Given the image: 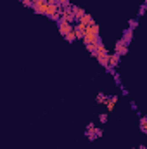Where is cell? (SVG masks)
<instances>
[{
    "label": "cell",
    "instance_id": "6da1fadb",
    "mask_svg": "<svg viewBox=\"0 0 147 149\" xmlns=\"http://www.w3.org/2000/svg\"><path fill=\"white\" fill-rule=\"evenodd\" d=\"M99 24H90V26H85V37H83V43L85 45H90V43H95L99 38H101V33H99Z\"/></svg>",
    "mask_w": 147,
    "mask_h": 149
},
{
    "label": "cell",
    "instance_id": "7a4b0ae2",
    "mask_svg": "<svg viewBox=\"0 0 147 149\" xmlns=\"http://www.w3.org/2000/svg\"><path fill=\"white\" fill-rule=\"evenodd\" d=\"M109 57H111V52L106 49V47L99 49V52H97V56H95L97 63H99L101 66H104V68H107V66H109Z\"/></svg>",
    "mask_w": 147,
    "mask_h": 149
},
{
    "label": "cell",
    "instance_id": "3957f363",
    "mask_svg": "<svg viewBox=\"0 0 147 149\" xmlns=\"http://www.w3.org/2000/svg\"><path fill=\"white\" fill-rule=\"evenodd\" d=\"M57 30H59V33L62 35V37H66V35H69V33H73L74 31V24L71 23H68V21H64L62 17L57 21Z\"/></svg>",
    "mask_w": 147,
    "mask_h": 149
},
{
    "label": "cell",
    "instance_id": "277c9868",
    "mask_svg": "<svg viewBox=\"0 0 147 149\" xmlns=\"http://www.w3.org/2000/svg\"><path fill=\"white\" fill-rule=\"evenodd\" d=\"M61 14H62V19H64V21H68V23H71V24H76V23H78V21H76V16H74V12H73V5L64 7Z\"/></svg>",
    "mask_w": 147,
    "mask_h": 149
},
{
    "label": "cell",
    "instance_id": "5b68a950",
    "mask_svg": "<svg viewBox=\"0 0 147 149\" xmlns=\"http://www.w3.org/2000/svg\"><path fill=\"white\" fill-rule=\"evenodd\" d=\"M112 52H116V54H119L121 57H125V56L128 54V45H126V43L119 38V40L114 43V50H112Z\"/></svg>",
    "mask_w": 147,
    "mask_h": 149
},
{
    "label": "cell",
    "instance_id": "8992f818",
    "mask_svg": "<svg viewBox=\"0 0 147 149\" xmlns=\"http://www.w3.org/2000/svg\"><path fill=\"white\" fill-rule=\"evenodd\" d=\"M95 128H97V125L94 123V121H90L88 125H87V128H85V137L88 139V141H95V139H99L97 137V134H95Z\"/></svg>",
    "mask_w": 147,
    "mask_h": 149
},
{
    "label": "cell",
    "instance_id": "52a82bcc",
    "mask_svg": "<svg viewBox=\"0 0 147 149\" xmlns=\"http://www.w3.org/2000/svg\"><path fill=\"white\" fill-rule=\"evenodd\" d=\"M47 7H49L47 0H45V2H40V3H35V5H33V12H35V14L45 16V14H47Z\"/></svg>",
    "mask_w": 147,
    "mask_h": 149
},
{
    "label": "cell",
    "instance_id": "ba28073f",
    "mask_svg": "<svg viewBox=\"0 0 147 149\" xmlns=\"http://www.w3.org/2000/svg\"><path fill=\"white\" fill-rule=\"evenodd\" d=\"M121 40L126 43V45H130L132 43V40H133V30H130V28H126V30H123V35H121Z\"/></svg>",
    "mask_w": 147,
    "mask_h": 149
},
{
    "label": "cell",
    "instance_id": "9c48e42d",
    "mask_svg": "<svg viewBox=\"0 0 147 149\" xmlns=\"http://www.w3.org/2000/svg\"><path fill=\"white\" fill-rule=\"evenodd\" d=\"M74 33H76V38L78 40H83V37H85V24L76 23L74 24Z\"/></svg>",
    "mask_w": 147,
    "mask_h": 149
},
{
    "label": "cell",
    "instance_id": "30bf717a",
    "mask_svg": "<svg viewBox=\"0 0 147 149\" xmlns=\"http://www.w3.org/2000/svg\"><path fill=\"white\" fill-rule=\"evenodd\" d=\"M116 102H118V95H109V99H107V102H106L104 106H106V109L111 113L116 108Z\"/></svg>",
    "mask_w": 147,
    "mask_h": 149
},
{
    "label": "cell",
    "instance_id": "8fae6325",
    "mask_svg": "<svg viewBox=\"0 0 147 149\" xmlns=\"http://www.w3.org/2000/svg\"><path fill=\"white\" fill-rule=\"evenodd\" d=\"M119 63H121V56H119V54H116V52H112V54H111V57H109V66H111V68H116Z\"/></svg>",
    "mask_w": 147,
    "mask_h": 149
},
{
    "label": "cell",
    "instance_id": "7c38bea8",
    "mask_svg": "<svg viewBox=\"0 0 147 149\" xmlns=\"http://www.w3.org/2000/svg\"><path fill=\"white\" fill-rule=\"evenodd\" d=\"M73 12H74V16H76V21H78V23H80V21L83 19V16L87 14V12H85L81 7H78V5H73Z\"/></svg>",
    "mask_w": 147,
    "mask_h": 149
},
{
    "label": "cell",
    "instance_id": "4fadbf2b",
    "mask_svg": "<svg viewBox=\"0 0 147 149\" xmlns=\"http://www.w3.org/2000/svg\"><path fill=\"white\" fill-rule=\"evenodd\" d=\"M139 128L142 134H147V116H140L139 120Z\"/></svg>",
    "mask_w": 147,
    "mask_h": 149
},
{
    "label": "cell",
    "instance_id": "5bb4252c",
    "mask_svg": "<svg viewBox=\"0 0 147 149\" xmlns=\"http://www.w3.org/2000/svg\"><path fill=\"white\" fill-rule=\"evenodd\" d=\"M80 23H81V24H85V26H90V24H95V19H94L90 14H85V16H83V19H81Z\"/></svg>",
    "mask_w": 147,
    "mask_h": 149
},
{
    "label": "cell",
    "instance_id": "9a60e30c",
    "mask_svg": "<svg viewBox=\"0 0 147 149\" xmlns=\"http://www.w3.org/2000/svg\"><path fill=\"white\" fill-rule=\"evenodd\" d=\"M107 99H109V95H107V94H104V92H99V94H97V97H95L97 104H106V102H107Z\"/></svg>",
    "mask_w": 147,
    "mask_h": 149
},
{
    "label": "cell",
    "instance_id": "2e32d148",
    "mask_svg": "<svg viewBox=\"0 0 147 149\" xmlns=\"http://www.w3.org/2000/svg\"><path fill=\"white\" fill-rule=\"evenodd\" d=\"M137 26H139V19H130V21H128V28H130V30H135Z\"/></svg>",
    "mask_w": 147,
    "mask_h": 149
},
{
    "label": "cell",
    "instance_id": "e0dca14e",
    "mask_svg": "<svg viewBox=\"0 0 147 149\" xmlns=\"http://www.w3.org/2000/svg\"><path fill=\"white\" fill-rule=\"evenodd\" d=\"M146 12H147V2H144V3L140 5V9H139V17H142Z\"/></svg>",
    "mask_w": 147,
    "mask_h": 149
},
{
    "label": "cell",
    "instance_id": "ac0fdd59",
    "mask_svg": "<svg viewBox=\"0 0 147 149\" xmlns=\"http://www.w3.org/2000/svg\"><path fill=\"white\" fill-rule=\"evenodd\" d=\"M99 121L101 123H107V113H101L99 114Z\"/></svg>",
    "mask_w": 147,
    "mask_h": 149
},
{
    "label": "cell",
    "instance_id": "d6986e66",
    "mask_svg": "<svg viewBox=\"0 0 147 149\" xmlns=\"http://www.w3.org/2000/svg\"><path fill=\"white\" fill-rule=\"evenodd\" d=\"M55 2H57V3H59V5H61L62 9H64V7H69V5H71V3H69V0H55Z\"/></svg>",
    "mask_w": 147,
    "mask_h": 149
},
{
    "label": "cell",
    "instance_id": "ffe728a7",
    "mask_svg": "<svg viewBox=\"0 0 147 149\" xmlns=\"http://www.w3.org/2000/svg\"><path fill=\"white\" fill-rule=\"evenodd\" d=\"M119 90H121V94H123V95H128V94H130V90H128L125 85H121V87H119Z\"/></svg>",
    "mask_w": 147,
    "mask_h": 149
},
{
    "label": "cell",
    "instance_id": "44dd1931",
    "mask_svg": "<svg viewBox=\"0 0 147 149\" xmlns=\"http://www.w3.org/2000/svg\"><path fill=\"white\" fill-rule=\"evenodd\" d=\"M130 108H132L135 113L139 111V106H137V102H135V101H130Z\"/></svg>",
    "mask_w": 147,
    "mask_h": 149
},
{
    "label": "cell",
    "instance_id": "7402d4cb",
    "mask_svg": "<svg viewBox=\"0 0 147 149\" xmlns=\"http://www.w3.org/2000/svg\"><path fill=\"white\" fill-rule=\"evenodd\" d=\"M31 2H33V5H35V3H40V2H45V0H31Z\"/></svg>",
    "mask_w": 147,
    "mask_h": 149
},
{
    "label": "cell",
    "instance_id": "603a6c76",
    "mask_svg": "<svg viewBox=\"0 0 147 149\" xmlns=\"http://www.w3.org/2000/svg\"><path fill=\"white\" fill-rule=\"evenodd\" d=\"M137 149H147V146H139Z\"/></svg>",
    "mask_w": 147,
    "mask_h": 149
},
{
    "label": "cell",
    "instance_id": "cb8c5ba5",
    "mask_svg": "<svg viewBox=\"0 0 147 149\" xmlns=\"http://www.w3.org/2000/svg\"><path fill=\"white\" fill-rule=\"evenodd\" d=\"M130 149H137V148H130Z\"/></svg>",
    "mask_w": 147,
    "mask_h": 149
},
{
    "label": "cell",
    "instance_id": "d4e9b609",
    "mask_svg": "<svg viewBox=\"0 0 147 149\" xmlns=\"http://www.w3.org/2000/svg\"><path fill=\"white\" fill-rule=\"evenodd\" d=\"M146 2H147V0H146Z\"/></svg>",
    "mask_w": 147,
    "mask_h": 149
}]
</instances>
